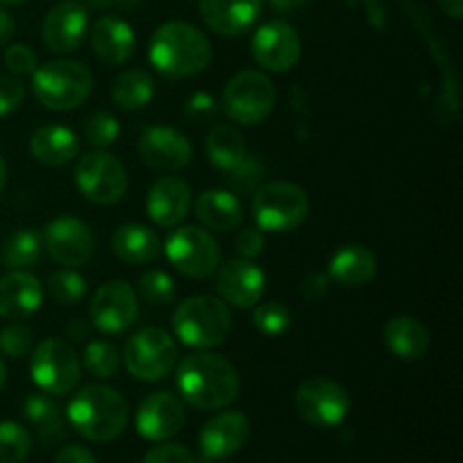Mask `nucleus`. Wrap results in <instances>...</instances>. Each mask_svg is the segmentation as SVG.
I'll return each instance as SVG.
<instances>
[{
  "label": "nucleus",
  "instance_id": "1",
  "mask_svg": "<svg viewBox=\"0 0 463 463\" xmlns=\"http://www.w3.org/2000/svg\"><path fill=\"white\" fill-rule=\"evenodd\" d=\"M176 389L197 410H224L238 398L235 366L215 353H193L176 366Z\"/></svg>",
  "mask_w": 463,
  "mask_h": 463
},
{
  "label": "nucleus",
  "instance_id": "2",
  "mask_svg": "<svg viewBox=\"0 0 463 463\" xmlns=\"http://www.w3.org/2000/svg\"><path fill=\"white\" fill-rule=\"evenodd\" d=\"M211 59L213 45L208 36L185 21L163 23L149 41V61L172 80L199 75Z\"/></svg>",
  "mask_w": 463,
  "mask_h": 463
},
{
  "label": "nucleus",
  "instance_id": "3",
  "mask_svg": "<svg viewBox=\"0 0 463 463\" xmlns=\"http://www.w3.org/2000/svg\"><path fill=\"white\" fill-rule=\"evenodd\" d=\"M66 420L80 437L95 443H109L125 432L129 405L113 387L86 384L68 402Z\"/></svg>",
  "mask_w": 463,
  "mask_h": 463
},
{
  "label": "nucleus",
  "instance_id": "4",
  "mask_svg": "<svg viewBox=\"0 0 463 463\" xmlns=\"http://www.w3.org/2000/svg\"><path fill=\"white\" fill-rule=\"evenodd\" d=\"M231 326L233 319L229 306L222 298L206 297V294L185 298L172 315L176 339H181L185 346L202 348V351L224 344L231 335Z\"/></svg>",
  "mask_w": 463,
  "mask_h": 463
},
{
  "label": "nucleus",
  "instance_id": "5",
  "mask_svg": "<svg viewBox=\"0 0 463 463\" xmlns=\"http://www.w3.org/2000/svg\"><path fill=\"white\" fill-rule=\"evenodd\" d=\"M34 98L52 111H72L89 99L93 75L89 66L72 59H54L32 72Z\"/></svg>",
  "mask_w": 463,
  "mask_h": 463
},
{
  "label": "nucleus",
  "instance_id": "6",
  "mask_svg": "<svg viewBox=\"0 0 463 463\" xmlns=\"http://www.w3.org/2000/svg\"><path fill=\"white\" fill-rule=\"evenodd\" d=\"M251 211L258 229L285 233L306 222L310 213V199L301 185L289 181H269L253 193Z\"/></svg>",
  "mask_w": 463,
  "mask_h": 463
},
{
  "label": "nucleus",
  "instance_id": "7",
  "mask_svg": "<svg viewBox=\"0 0 463 463\" xmlns=\"http://www.w3.org/2000/svg\"><path fill=\"white\" fill-rule=\"evenodd\" d=\"M122 362L136 380L156 383L175 371L179 362V348L167 330L143 328L127 339L122 348Z\"/></svg>",
  "mask_w": 463,
  "mask_h": 463
},
{
  "label": "nucleus",
  "instance_id": "8",
  "mask_svg": "<svg viewBox=\"0 0 463 463\" xmlns=\"http://www.w3.org/2000/svg\"><path fill=\"white\" fill-rule=\"evenodd\" d=\"M30 375L48 396H66L80 384L81 360L63 339H43L32 351Z\"/></svg>",
  "mask_w": 463,
  "mask_h": 463
},
{
  "label": "nucleus",
  "instance_id": "9",
  "mask_svg": "<svg viewBox=\"0 0 463 463\" xmlns=\"http://www.w3.org/2000/svg\"><path fill=\"white\" fill-rule=\"evenodd\" d=\"M222 111L240 125H260L276 104V89L260 71H242L233 75L222 93Z\"/></svg>",
  "mask_w": 463,
  "mask_h": 463
},
{
  "label": "nucleus",
  "instance_id": "10",
  "mask_svg": "<svg viewBox=\"0 0 463 463\" xmlns=\"http://www.w3.org/2000/svg\"><path fill=\"white\" fill-rule=\"evenodd\" d=\"M294 405L301 419L315 428H337L351 411L346 389L330 378H307L294 393Z\"/></svg>",
  "mask_w": 463,
  "mask_h": 463
},
{
  "label": "nucleus",
  "instance_id": "11",
  "mask_svg": "<svg viewBox=\"0 0 463 463\" xmlns=\"http://www.w3.org/2000/svg\"><path fill=\"white\" fill-rule=\"evenodd\" d=\"M75 184L89 202L111 206L127 193V170L113 154L104 149L84 154L75 167Z\"/></svg>",
  "mask_w": 463,
  "mask_h": 463
},
{
  "label": "nucleus",
  "instance_id": "12",
  "mask_svg": "<svg viewBox=\"0 0 463 463\" xmlns=\"http://www.w3.org/2000/svg\"><path fill=\"white\" fill-rule=\"evenodd\" d=\"M167 260L188 279H206L220 267V244L202 226H181L167 238Z\"/></svg>",
  "mask_w": 463,
  "mask_h": 463
},
{
  "label": "nucleus",
  "instance_id": "13",
  "mask_svg": "<svg viewBox=\"0 0 463 463\" xmlns=\"http://www.w3.org/2000/svg\"><path fill=\"white\" fill-rule=\"evenodd\" d=\"M136 317L138 297L125 280H109L90 298V324L102 333H125L136 324Z\"/></svg>",
  "mask_w": 463,
  "mask_h": 463
},
{
  "label": "nucleus",
  "instance_id": "14",
  "mask_svg": "<svg viewBox=\"0 0 463 463\" xmlns=\"http://www.w3.org/2000/svg\"><path fill=\"white\" fill-rule=\"evenodd\" d=\"M43 247L48 256L61 267H80L93 258L95 238L89 224L71 215L57 217L43 231Z\"/></svg>",
  "mask_w": 463,
  "mask_h": 463
},
{
  "label": "nucleus",
  "instance_id": "15",
  "mask_svg": "<svg viewBox=\"0 0 463 463\" xmlns=\"http://www.w3.org/2000/svg\"><path fill=\"white\" fill-rule=\"evenodd\" d=\"M251 54L265 71L288 72L301 59V36L289 23L269 21L253 34Z\"/></svg>",
  "mask_w": 463,
  "mask_h": 463
},
{
  "label": "nucleus",
  "instance_id": "16",
  "mask_svg": "<svg viewBox=\"0 0 463 463\" xmlns=\"http://www.w3.org/2000/svg\"><path fill=\"white\" fill-rule=\"evenodd\" d=\"M185 425V407L179 396L156 392L143 398L136 411V432L147 441H167L176 437Z\"/></svg>",
  "mask_w": 463,
  "mask_h": 463
},
{
  "label": "nucleus",
  "instance_id": "17",
  "mask_svg": "<svg viewBox=\"0 0 463 463\" xmlns=\"http://www.w3.org/2000/svg\"><path fill=\"white\" fill-rule=\"evenodd\" d=\"M138 154L145 165L158 172H176L185 167L193 156L190 140L175 127L152 125L140 131Z\"/></svg>",
  "mask_w": 463,
  "mask_h": 463
},
{
  "label": "nucleus",
  "instance_id": "18",
  "mask_svg": "<svg viewBox=\"0 0 463 463\" xmlns=\"http://www.w3.org/2000/svg\"><path fill=\"white\" fill-rule=\"evenodd\" d=\"M267 276L256 262L247 260V258H235V260H226L217 271L215 288L220 292L222 301L231 303V306L247 310V307H256L260 303L262 294H265Z\"/></svg>",
  "mask_w": 463,
  "mask_h": 463
},
{
  "label": "nucleus",
  "instance_id": "19",
  "mask_svg": "<svg viewBox=\"0 0 463 463\" xmlns=\"http://www.w3.org/2000/svg\"><path fill=\"white\" fill-rule=\"evenodd\" d=\"M89 32V12L75 0H63L54 5L43 18L41 39L54 54L75 52Z\"/></svg>",
  "mask_w": 463,
  "mask_h": 463
},
{
  "label": "nucleus",
  "instance_id": "20",
  "mask_svg": "<svg viewBox=\"0 0 463 463\" xmlns=\"http://www.w3.org/2000/svg\"><path fill=\"white\" fill-rule=\"evenodd\" d=\"M251 423L242 411H224L208 420L199 434V448L208 461H222L240 452L247 443Z\"/></svg>",
  "mask_w": 463,
  "mask_h": 463
},
{
  "label": "nucleus",
  "instance_id": "21",
  "mask_svg": "<svg viewBox=\"0 0 463 463\" xmlns=\"http://www.w3.org/2000/svg\"><path fill=\"white\" fill-rule=\"evenodd\" d=\"M262 0H199V14L213 32L240 36L260 18Z\"/></svg>",
  "mask_w": 463,
  "mask_h": 463
},
{
  "label": "nucleus",
  "instance_id": "22",
  "mask_svg": "<svg viewBox=\"0 0 463 463\" xmlns=\"http://www.w3.org/2000/svg\"><path fill=\"white\" fill-rule=\"evenodd\" d=\"M193 206L190 185L179 176H163L149 188L147 215L158 226H176L185 220Z\"/></svg>",
  "mask_w": 463,
  "mask_h": 463
},
{
  "label": "nucleus",
  "instance_id": "23",
  "mask_svg": "<svg viewBox=\"0 0 463 463\" xmlns=\"http://www.w3.org/2000/svg\"><path fill=\"white\" fill-rule=\"evenodd\" d=\"M43 303V285L36 276L12 269L0 279V317L12 321L27 319Z\"/></svg>",
  "mask_w": 463,
  "mask_h": 463
},
{
  "label": "nucleus",
  "instance_id": "24",
  "mask_svg": "<svg viewBox=\"0 0 463 463\" xmlns=\"http://www.w3.org/2000/svg\"><path fill=\"white\" fill-rule=\"evenodd\" d=\"M90 43L99 61L109 66H120L129 61L136 50V36L129 23L116 16H102L93 25L90 32Z\"/></svg>",
  "mask_w": 463,
  "mask_h": 463
},
{
  "label": "nucleus",
  "instance_id": "25",
  "mask_svg": "<svg viewBox=\"0 0 463 463\" xmlns=\"http://www.w3.org/2000/svg\"><path fill=\"white\" fill-rule=\"evenodd\" d=\"M194 215L206 229L229 233L242 226L244 208L231 190H206L194 202Z\"/></svg>",
  "mask_w": 463,
  "mask_h": 463
},
{
  "label": "nucleus",
  "instance_id": "26",
  "mask_svg": "<svg viewBox=\"0 0 463 463\" xmlns=\"http://www.w3.org/2000/svg\"><path fill=\"white\" fill-rule=\"evenodd\" d=\"M30 152L41 165L61 167L80 154V140L68 127L45 125L32 134Z\"/></svg>",
  "mask_w": 463,
  "mask_h": 463
},
{
  "label": "nucleus",
  "instance_id": "27",
  "mask_svg": "<svg viewBox=\"0 0 463 463\" xmlns=\"http://www.w3.org/2000/svg\"><path fill=\"white\" fill-rule=\"evenodd\" d=\"M375 271H378V260L364 244H346L330 258L328 265L330 279L344 288H362L373 280Z\"/></svg>",
  "mask_w": 463,
  "mask_h": 463
},
{
  "label": "nucleus",
  "instance_id": "28",
  "mask_svg": "<svg viewBox=\"0 0 463 463\" xmlns=\"http://www.w3.org/2000/svg\"><path fill=\"white\" fill-rule=\"evenodd\" d=\"M384 346L398 360H420L430 348V333L414 317H393L383 330Z\"/></svg>",
  "mask_w": 463,
  "mask_h": 463
},
{
  "label": "nucleus",
  "instance_id": "29",
  "mask_svg": "<svg viewBox=\"0 0 463 463\" xmlns=\"http://www.w3.org/2000/svg\"><path fill=\"white\" fill-rule=\"evenodd\" d=\"M23 416L36 430L41 446H57L66 437V419L61 407L48 396V393H32L23 402Z\"/></svg>",
  "mask_w": 463,
  "mask_h": 463
},
{
  "label": "nucleus",
  "instance_id": "30",
  "mask_svg": "<svg viewBox=\"0 0 463 463\" xmlns=\"http://www.w3.org/2000/svg\"><path fill=\"white\" fill-rule=\"evenodd\" d=\"M111 249L127 265H147L158 256L161 242L149 226L125 224L113 233Z\"/></svg>",
  "mask_w": 463,
  "mask_h": 463
},
{
  "label": "nucleus",
  "instance_id": "31",
  "mask_svg": "<svg viewBox=\"0 0 463 463\" xmlns=\"http://www.w3.org/2000/svg\"><path fill=\"white\" fill-rule=\"evenodd\" d=\"M206 156L220 172L229 175L247 156V143L238 127L215 125L206 136Z\"/></svg>",
  "mask_w": 463,
  "mask_h": 463
},
{
  "label": "nucleus",
  "instance_id": "32",
  "mask_svg": "<svg viewBox=\"0 0 463 463\" xmlns=\"http://www.w3.org/2000/svg\"><path fill=\"white\" fill-rule=\"evenodd\" d=\"M154 80L149 72L140 71V68H131V71L120 72L111 86L113 102L127 111H136L152 102L154 98Z\"/></svg>",
  "mask_w": 463,
  "mask_h": 463
},
{
  "label": "nucleus",
  "instance_id": "33",
  "mask_svg": "<svg viewBox=\"0 0 463 463\" xmlns=\"http://www.w3.org/2000/svg\"><path fill=\"white\" fill-rule=\"evenodd\" d=\"M43 251V238L36 229H18L5 240L3 262L9 269H25L39 262Z\"/></svg>",
  "mask_w": 463,
  "mask_h": 463
},
{
  "label": "nucleus",
  "instance_id": "34",
  "mask_svg": "<svg viewBox=\"0 0 463 463\" xmlns=\"http://www.w3.org/2000/svg\"><path fill=\"white\" fill-rule=\"evenodd\" d=\"M81 364L95 378L109 380L118 373L120 369V353L113 344L102 342V339H93L84 346V353H81Z\"/></svg>",
  "mask_w": 463,
  "mask_h": 463
},
{
  "label": "nucleus",
  "instance_id": "35",
  "mask_svg": "<svg viewBox=\"0 0 463 463\" xmlns=\"http://www.w3.org/2000/svg\"><path fill=\"white\" fill-rule=\"evenodd\" d=\"M89 283L72 269H59L50 276L48 294L57 306H77L86 297Z\"/></svg>",
  "mask_w": 463,
  "mask_h": 463
},
{
  "label": "nucleus",
  "instance_id": "36",
  "mask_svg": "<svg viewBox=\"0 0 463 463\" xmlns=\"http://www.w3.org/2000/svg\"><path fill=\"white\" fill-rule=\"evenodd\" d=\"M32 450V437L23 425L0 423V463H23Z\"/></svg>",
  "mask_w": 463,
  "mask_h": 463
},
{
  "label": "nucleus",
  "instance_id": "37",
  "mask_svg": "<svg viewBox=\"0 0 463 463\" xmlns=\"http://www.w3.org/2000/svg\"><path fill=\"white\" fill-rule=\"evenodd\" d=\"M138 294L152 306H170L176 298L175 280L161 269L143 271L138 279Z\"/></svg>",
  "mask_w": 463,
  "mask_h": 463
},
{
  "label": "nucleus",
  "instance_id": "38",
  "mask_svg": "<svg viewBox=\"0 0 463 463\" xmlns=\"http://www.w3.org/2000/svg\"><path fill=\"white\" fill-rule=\"evenodd\" d=\"M265 163L258 156H244L235 170L229 172V188L233 194H253L265 179Z\"/></svg>",
  "mask_w": 463,
  "mask_h": 463
},
{
  "label": "nucleus",
  "instance_id": "39",
  "mask_svg": "<svg viewBox=\"0 0 463 463\" xmlns=\"http://www.w3.org/2000/svg\"><path fill=\"white\" fill-rule=\"evenodd\" d=\"M253 324L262 335L276 337V335L288 333V328L292 326V315L283 303H260L253 312Z\"/></svg>",
  "mask_w": 463,
  "mask_h": 463
},
{
  "label": "nucleus",
  "instance_id": "40",
  "mask_svg": "<svg viewBox=\"0 0 463 463\" xmlns=\"http://www.w3.org/2000/svg\"><path fill=\"white\" fill-rule=\"evenodd\" d=\"M84 136L90 145H95V147H109V145L116 143V138L120 136V122H118V118L111 116L109 111H95L93 116L86 120Z\"/></svg>",
  "mask_w": 463,
  "mask_h": 463
},
{
  "label": "nucleus",
  "instance_id": "41",
  "mask_svg": "<svg viewBox=\"0 0 463 463\" xmlns=\"http://www.w3.org/2000/svg\"><path fill=\"white\" fill-rule=\"evenodd\" d=\"M32 344H34V335L23 324H9L0 333V351L12 357V360H21V357L30 355Z\"/></svg>",
  "mask_w": 463,
  "mask_h": 463
},
{
  "label": "nucleus",
  "instance_id": "42",
  "mask_svg": "<svg viewBox=\"0 0 463 463\" xmlns=\"http://www.w3.org/2000/svg\"><path fill=\"white\" fill-rule=\"evenodd\" d=\"M217 113H220V102H217L211 93H194L185 99L184 116L188 118L190 122L203 125V122L215 120Z\"/></svg>",
  "mask_w": 463,
  "mask_h": 463
},
{
  "label": "nucleus",
  "instance_id": "43",
  "mask_svg": "<svg viewBox=\"0 0 463 463\" xmlns=\"http://www.w3.org/2000/svg\"><path fill=\"white\" fill-rule=\"evenodd\" d=\"M25 98V84L18 77L0 75V116L16 111Z\"/></svg>",
  "mask_w": 463,
  "mask_h": 463
},
{
  "label": "nucleus",
  "instance_id": "44",
  "mask_svg": "<svg viewBox=\"0 0 463 463\" xmlns=\"http://www.w3.org/2000/svg\"><path fill=\"white\" fill-rule=\"evenodd\" d=\"M5 66L14 72V75H32L36 68V54L30 45L14 43L5 50Z\"/></svg>",
  "mask_w": 463,
  "mask_h": 463
},
{
  "label": "nucleus",
  "instance_id": "45",
  "mask_svg": "<svg viewBox=\"0 0 463 463\" xmlns=\"http://www.w3.org/2000/svg\"><path fill=\"white\" fill-rule=\"evenodd\" d=\"M143 463H194V457L179 443H161L145 455Z\"/></svg>",
  "mask_w": 463,
  "mask_h": 463
},
{
  "label": "nucleus",
  "instance_id": "46",
  "mask_svg": "<svg viewBox=\"0 0 463 463\" xmlns=\"http://www.w3.org/2000/svg\"><path fill=\"white\" fill-rule=\"evenodd\" d=\"M235 251L240 253L247 260L260 256L265 251V235L260 229H244L240 231L238 238H235Z\"/></svg>",
  "mask_w": 463,
  "mask_h": 463
},
{
  "label": "nucleus",
  "instance_id": "47",
  "mask_svg": "<svg viewBox=\"0 0 463 463\" xmlns=\"http://www.w3.org/2000/svg\"><path fill=\"white\" fill-rule=\"evenodd\" d=\"M328 285H330V276L319 274V271H312V274H307L306 279L301 280L298 292H301L307 301H317V298H321L326 292H328Z\"/></svg>",
  "mask_w": 463,
  "mask_h": 463
},
{
  "label": "nucleus",
  "instance_id": "48",
  "mask_svg": "<svg viewBox=\"0 0 463 463\" xmlns=\"http://www.w3.org/2000/svg\"><path fill=\"white\" fill-rule=\"evenodd\" d=\"M54 463H98V459L93 457V452L84 446H63L59 450V455L54 457Z\"/></svg>",
  "mask_w": 463,
  "mask_h": 463
},
{
  "label": "nucleus",
  "instance_id": "49",
  "mask_svg": "<svg viewBox=\"0 0 463 463\" xmlns=\"http://www.w3.org/2000/svg\"><path fill=\"white\" fill-rule=\"evenodd\" d=\"M66 335L72 342H84L90 335V324H86L84 319H72L71 324L66 326Z\"/></svg>",
  "mask_w": 463,
  "mask_h": 463
},
{
  "label": "nucleus",
  "instance_id": "50",
  "mask_svg": "<svg viewBox=\"0 0 463 463\" xmlns=\"http://www.w3.org/2000/svg\"><path fill=\"white\" fill-rule=\"evenodd\" d=\"M14 27H16V25H14V18L9 16L5 9H0V48H5V45L12 41Z\"/></svg>",
  "mask_w": 463,
  "mask_h": 463
},
{
  "label": "nucleus",
  "instance_id": "51",
  "mask_svg": "<svg viewBox=\"0 0 463 463\" xmlns=\"http://www.w3.org/2000/svg\"><path fill=\"white\" fill-rule=\"evenodd\" d=\"M138 0H89L93 9H131Z\"/></svg>",
  "mask_w": 463,
  "mask_h": 463
},
{
  "label": "nucleus",
  "instance_id": "52",
  "mask_svg": "<svg viewBox=\"0 0 463 463\" xmlns=\"http://www.w3.org/2000/svg\"><path fill=\"white\" fill-rule=\"evenodd\" d=\"M267 3H269V7L274 9V12L292 14V12H297L298 7H303L307 0H267Z\"/></svg>",
  "mask_w": 463,
  "mask_h": 463
},
{
  "label": "nucleus",
  "instance_id": "53",
  "mask_svg": "<svg viewBox=\"0 0 463 463\" xmlns=\"http://www.w3.org/2000/svg\"><path fill=\"white\" fill-rule=\"evenodd\" d=\"M439 7L452 18H461L463 16V0H439Z\"/></svg>",
  "mask_w": 463,
  "mask_h": 463
},
{
  "label": "nucleus",
  "instance_id": "54",
  "mask_svg": "<svg viewBox=\"0 0 463 463\" xmlns=\"http://www.w3.org/2000/svg\"><path fill=\"white\" fill-rule=\"evenodd\" d=\"M5 184H7V163H5V158L0 156V193H3Z\"/></svg>",
  "mask_w": 463,
  "mask_h": 463
},
{
  "label": "nucleus",
  "instance_id": "55",
  "mask_svg": "<svg viewBox=\"0 0 463 463\" xmlns=\"http://www.w3.org/2000/svg\"><path fill=\"white\" fill-rule=\"evenodd\" d=\"M5 380H7V369H5L3 360H0V389L5 387Z\"/></svg>",
  "mask_w": 463,
  "mask_h": 463
},
{
  "label": "nucleus",
  "instance_id": "56",
  "mask_svg": "<svg viewBox=\"0 0 463 463\" xmlns=\"http://www.w3.org/2000/svg\"><path fill=\"white\" fill-rule=\"evenodd\" d=\"M27 3V0H0V5H21Z\"/></svg>",
  "mask_w": 463,
  "mask_h": 463
}]
</instances>
